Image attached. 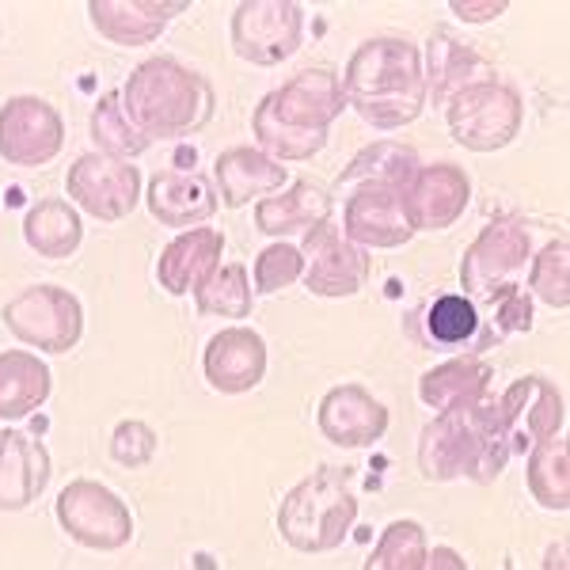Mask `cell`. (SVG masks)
<instances>
[{
	"mask_svg": "<svg viewBox=\"0 0 570 570\" xmlns=\"http://www.w3.org/2000/svg\"><path fill=\"white\" fill-rule=\"evenodd\" d=\"M338 85L346 107H354L376 130H400L426 110L422 50L400 35H376L357 46Z\"/></svg>",
	"mask_w": 570,
	"mask_h": 570,
	"instance_id": "6da1fadb",
	"label": "cell"
},
{
	"mask_svg": "<svg viewBox=\"0 0 570 570\" xmlns=\"http://www.w3.org/2000/svg\"><path fill=\"white\" fill-rule=\"evenodd\" d=\"M346 110L335 69H301L255 104L252 130L271 160H312L324 153L331 126Z\"/></svg>",
	"mask_w": 570,
	"mask_h": 570,
	"instance_id": "7a4b0ae2",
	"label": "cell"
},
{
	"mask_svg": "<svg viewBox=\"0 0 570 570\" xmlns=\"http://www.w3.org/2000/svg\"><path fill=\"white\" fill-rule=\"evenodd\" d=\"M513 461L510 430L499 400H480L472 407L445 411L419 434V472L430 483H494Z\"/></svg>",
	"mask_w": 570,
	"mask_h": 570,
	"instance_id": "3957f363",
	"label": "cell"
},
{
	"mask_svg": "<svg viewBox=\"0 0 570 570\" xmlns=\"http://www.w3.org/2000/svg\"><path fill=\"white\" fill-rule=\"evenodd\" d=\"M122 107L149 145L183 141L209 126L217 110L209 80L171 53L145 58L122 85Z\"/></svg>",
	"mask_w": 570,
	"mask_h": 570,
	"instance_id": "277c9868",
	"label": "cell"
},
{
	"mask_svg": "<svg viewBox=\"0 0 570 570\" xmlns=\"http://www.w3.org/2000/svg\"><path fill=\"white\" fill-rule=\"evenodd\" d=\"M357 521V494L351 468H316L285 491L278 505L282 540L301 556H327L343 548Z\"/></svg>",
	"mask_w": 570,
	"mask_h": 570,
	"instance_id": "5b68a950",
	"label": "cell"
},
{
	"mask_svg": "<svg viewBox=\"0 0 570 570\" xmlns=\"http://www.w3.org/2000/svg\"><path fill=\"white\" fill-rule=\"evenodd\" d=\"M532 225L521 214H502L487 220L461 259V289L464 297L487 301L502 289L521 285L532 259Z\"/></svg>",
	"mask_w": 570,
	"mask_h": 570,
	"instance_id": "8992f818",
	"label": "cell"
},
{
	"mask_svg": "<svg viewBox=\"0 0 570 570\" xmlns=\"http://www.w3.org/2000/svg\"><path fill=\"white\" fill-rule=\"evenodd\" d=\"M445 118L449 137L468 153H499L518 141L525 126V99L502 80H487V85L456 91L445 107Z\"/></svg>",
	"mask_w": 570,
	"mask_h": 570,
	"instance_id": "52a82bcc",
	"label": "cell"
},
{
	"mask_svg": "<svg viewBox=\"0 0 570 570\" xmlns=\"http://www.w3.org/2000/svg\"><path fill=\"white\" fill-rule=\"evenodd\" d=\"M12 338L39 354H69L85 338V305L61 285H31L0 312Z\"/></svg>",
	"mask_w": 570,
	"mask_h": 570,
	"instance_id": "ba28073f",
	"label": "cell"
},
{
	"mask_svg": "<svg viewBox=\"0 0 570 570\" xmlns=\"http://www.w3.org/2000/svg\"><path fill=\"white\" fill-rule=\"evenodd\" d=\"M61 532L88 551H122L134 540V513L99 480H69L53 502Z\"/></svg>",
	"mask_w": 570,
	"mask_h": 570,
	"instance_id": "9c48e42d",
	"label": "cell"
},
{
	"mask_svg": "<svg viewBox=\"0 0 570 570\" xmlns=\"http://www.w3.org/2000/svg\"><path fill=\"white\" fill-rule=\"evenodd\" d=\"M236 58L259 69L282 66L305 42V8L297 0H244L228 20Z\"/></svg>",
	"mask_w": 570,
	"mask_h": 570,
	"instance_id": "30bf717a",
	"label": "cell"
},
{
	"mask_svg": "<svg viewBox=\"0 0 570 570\" xmlns=\"http://www.w3.org/2000/svg\"><path fill=\"white\" fill-rule=\"evenodd\" d=\"M69 198L77 214H88L104 225H118L137 209L145 190V176L137 164H122L110 160V156L99 153H85L69 164L66 176Z\"/></svg>",
	"mask_w": 570,
	"mask_h": 570,
	"instance_id": "8fae6325",
	"label": "cell"
},
{
	"mask_svg": "<svg viewBox=\"0 0 570 570\" xmlns=\"http://www.w3.org/2000/svg\"><path fill=\"white\" fill-rule=\"evenodd\" d=\"M66 149L61 110L39 96H12L0 107V160L12 168H46Z\"/></svg>",
	"mask_w": 570,
	"mask_h": 570,
	"instance_id": "7c38bea8",
	"label": "cell"
},
{
	"mask_svg": "<svg viewBox=\"0 0 570 570\" xmlns=\"http://www.w3.org/2000/svg\"><path fill=\"white\" fill-rule=\"evenodd\" d=\"M472 202V179L449 160L419 164L415 176L400 187V206L411 233H445L464 217Z\"/></svg>",
	"mask_w": 570,
	"mask_h": 570,
	"instance_id": "4fadbf2b",
	"label": "cell"
},
{
	"mask_svg": "<svg viewBox=\"0 0 570 570\" xmlns=\"http://www.w3.org/2000/svg\"><path fill=\"white\" fill-rule=\"evenodd\" d=\"M301 255H305V274H301V282H305V289L312 297H327V301L354 297V293L365 289V282H370V274H373L370 252L354 247L331 220L312 228L305 236Z\"/></svg>",
	"mask_w": 570,
	"mask_h": 570,
	"instance_id": "5bb4252c",
	"label": "cell"
},
{
	"mask_svg": "<svg viewBox=\"0 0 570 570\" xmlns=\"http://www.w3.org/2000/svg\"><path fill=\"white\" fill-rule=\"evenodd\" d=\"M407 327L422 346L453 351L456 357H480L487 346H499V335L487 324L483 308L464 293H441V297L419 305Z\"/></svg>",
	"mask_w": 570,
	"mask_h": 570,
	"instance_id": "9a60e30c",
	"label": "cell"
},
{
	"mask_svg": "<svg viewBox=\"0 0 570 570\" xmlns=\"http://www.w3.org/2000/svg\"><path fill=\"white\" fill-rule=\"evenodd\" d=\"M499 407L510 430L513 453H529V449L544 445V441L563 434L567 422V400L548 376H521L499 395Z\"/></svg>",
	"mask_w": 570,
	"mask_h": 570,
	"instance_id": "2e32d148",
	"label": "cell"
},
{
	"mask_svg": "<svg viewBox=\"0 0 570 570\" xmlns=\"http://www.w3.org/2000/svg\"><path fill=\"white\" fill-rule=\"evenodd\" d=\"M389 407L362 384H335L316 407V426L338 449H370L389 434Z\"/></svg>",
	"mask_w": 570,
	"mask_h": 570,
	"instance_id": "e0dca14e",
	"label": "cell"
},
{
	"mask_svg": "<svg viewBox=\"0 0 570 570\" xmlns=\"http://www.w3.org/2000/svg\"><path fill=\"white\" fill-rule=\"evenodd\" d=\"M50 475L53 461L39 434L16 426L0 430V513H20L39 502Z\"/></svg>",
	"mask_w": 570,
	"mask_h": 570,
	"instance_id": "ac0fdd59",
	"label": "cell"
},
{
	"mask_svg": "<svg viewBox=\"0 0 570 570\" xmlns=\"http://www.w3.org/2000/svg\"><path fill=\"white\" fill-rule=\"evenodd\" d=\"M343 236L362 252H395L411 240L400 187H354L343 206Z\"/></svg>",
	"mask_w": 570,
	"mask_h": 570,
	"instance_id": "d6986e66",
	"label": "cell"
},
{
	"mask_svg": "<svg viewBox=\"0 0 570 570\" xmlns=\"http://www.w3.org/2000/svg\"><path fill=\"white\" fill-rule=\"evenodd\" d=\"M206 384L220 395H244L259 389L266 376V343L255 327H225L202 354Z\"/></svg>",
	"mask_w": 570,
	"mask_h": 570,
	"instance_id": "ffe728a7",
	"label": "cell"
},
{
	"mask_svg": "<svg viewBox=\"0 0 570 570\" xmlns=\"http://www.w3.org/2000/svg\"><path fill=\"white\" fill-rule=\"evenodd\" d=\"M190 8V0H88V20L107 42L137 50L164 35L176 16Z\"/></svg>",
	"mask_w": 570,
	"mask_h": 570,
	"instance_id": "44dd1931",
	"label": "cell"
},
{
	"mask_svg": "<svg viewBox=\"0 0 570 570\" xmlns=\"http://www.w3.org/2000/svg\"><path fill=\"white\" fill-rule=\"evenodd\" d=\"M145 202L164 228H179V233L202 228L217 214V190L202 171H156L145 187Z\"/></svg>",
	"mask_w": 570,
	"mask_h": 570,
	"instance_id": "7402d4cb",
	"label": "cell"
},
{
	"mask_svg": "<svg viewBox=\"0 0 570 570\" xmlns=\"http://www.w3.org/2000/svg\"><path fill=\"white\" fill-rule=\"evenodd\" d=\"M214 183L220 206L240 209L247 202H263L289 187V171H285V164L271 160V156L252 149V145H236V149H225L217 156Z\"/></svg>",
	"mask_w": 570,
	"mask_h": 570,
	"instance_id": "603a6c76",
	"label": "cell"
},
{
	"mask_svg": "<svg viewBox=\"0 0 570 570\" xmlns=\"http://www.w3.org/2000/svg\"><path fill=\"white\" fill-rule=\"evenodd\" d=\"M335 214V198L327 187H320L316 179H289V187L278 195L255 202V228L263 236L285 240L293 233H312V228L327 225Z\"/></svg>",
	"mask_w": 570,
	"mask_h": 570,
	"instance_id": "cb8c5ba5",
	"label": "cell"
},
{
	"mask_svg": "<svg viewBox=\"0 0 570 570\" xmlns=\"http://www.w3.org/2000/svg\"><path fill=\"white\" fill-rule=\"evenodd\" d=\"M220 252H225V233H217L214 225L179 233L156 259V282L171 297H187L220 266Z\"/></svg>",
	"mask_w": 570,
	"mask_h": 570,
	"instance_id": "d4e9b609",
	"label": "cell"
},
{
	"mask_svg": "<svg viewBox=\"0 0 570 570\" xmlns=\"http://www.w3.org/2000/svg\"><path fill=\"white\" fill-rule=\"evenodd\" d=\"M422 77H426V104H449L456 91L487 85V80H499L494 77V66L475 53L472 46L456 42L453 35L438 31L434 39L426 46V58H422Z\"/></svg>",
	"mask_w": 570,
	"mask_h": 570,
	"instance_id": "484cf974",
	"label": "cell"
},
{
	"mask_svg": "<svg viewBox=\"0 0 570 570\" xmlns=\"http://www.w3.org/2000/svg\"><path fill=\"white\" fill-rule=\"evenodd\" d=\"M494 370L483 357H449V362L434 365L419 376V400L430 411L445 415V411H461L472 407L491 395Z\"/></svg>",
	"mask_w": 570,
	"mask_h": 570,
	"instance_id": "4316f807",
	"label": "cell"
},
{
	"mask_svg": "<svg viewBox=\"0 0 570 570\" xmlns=\"http://www.w3.org/2000/svg\"><path fill=\"white\" fill-rule=\"evenodd\" d=\"M53 392L50 365L31 351L0 354V422H23L46 407Z\"/></svg>",
	"mask_w": 570,
	"mask_h": 570,
	"instance_id": "83f0119b",
	"label": "cell"
},
{
	"mask_svg": "<svg viewBox=\"0 0 570 570\" xmlns=\"http://www.w3.org/2000/svg\"><path fill=\"white\" fill-rule=\"evenodd\" d=\"M23 240L42 259H72L85 244V217L66 198H42L23 214Z\"/></svg>",
	"mask_w": 570,
	"mask_h": 570,
	"instance_id": "f1b7e54d",
	"label": "cell"
},
{
	"mask_svg": "<svg viewBox=\"0 0 570 570\" xmlns=\"http://www.w3.org/2000/svg\"><path fill=\"white\" fill-rule=\"evenodd\" d=\"M419 168L415 145L373 141L338 171V187H403Z\"/></svg>",
	"mask_w": 570,
	"mask_h": 570,
	"instance_id": "f546056e",
	"label": "cell"
},
{
	"mask_svg": "<svg viewBox=\"0 0 570 570\" xmlns=\"http://www.w3.org/2000/svg\"><path fill=\"white\" fill-rule=\"evenodd\" d=\"M525 483L537 505L551 513L570 510V441L567 434L544 441L525 453Z\"/></svg>",
	"mask_w": 570,
	"mask_h": 570,
	"instance_id": "4dcf8cb0",
	"label": "cell"
},
{
	"mask_svg": "<svg viewBox=\"0 0 570 570\" xmlns=\"http://www.w3.org/2000/svg\"><path fill=\"white\" fill-rule=\"evenodd\" d=\"M88 134L96 141L99 156H110V160H122V164H134L137 156H145V149H149V141H145L141 130L126 115L118 91H107V96L96 99L88 118Z\"/></svg>",
	"mask_w": 570,
	"mask_h": 570,
	"instance_id": "1f68e13d",
	"label": "cell"
},
{
	"mask_svg": "<svg viewBox=\"0 0 570 570\" xmlns=\"http://www.w3.org/2000/svg\"><path fill=\"white\" fill-rule=\"evenodd\" d=\"M195 305L202 316L220 320H247L255 308L252 278H247L244 263H220L214 274L195 289Z\"/></svg>",
	"mask_w": 570,
	"mask_h": 570,
	"instance_id": "d6a6232c",
	"label": "cell"
},
{
	"mask_svg": "<svg viewBox=\"0 0 570 570\" xmlns=\"http://www.w3.org/2000/svg\"><path fill=\"white\" fill-rule=\"evenodd\" d=\"M525 285L532 301H544L548 308L567 312L570 308V244L567 236L544 244L540 252H532Z\"/></svg>",
	"mask_w": 570,
	"mask_h": 570,
	"instance_id": "836d02e7",
	"label": "cell"
},
{
	"mask_svg": "<svg viewBox=\"0 0 570 570\" xmlns=\"http://www.w3.org/2000/svg\"><path fill=\"white\" fill-rule=\"evenodd\" d=\"M426 551H430L426 529L411 518H400L376 537V544L370 556H365L362 570H422Z\"/></svg>",
	"mask_w": 570,
	"mask_h": 570,
	"instance_id": "e575fe53",
	"label": "cell"
},
{
	"mask_svg": "<svg viewBox=\"0 0 570 570\" xmlns=\"http://www.w3.org/2000/svg\"><path fill=\"white\" fill-rule=\"evenodd\" d=\"M301 274H305V255H301V247L274 240L255 255V266L247 278H252V293L274 297V293L289 289L293 282H301Z\"/></svg>",
	"mask_w": 570,
	"mask_h": 570,
	"instance_id": "d590c367",
	"label": "cell"
},
{
	"mask_svg": "<svg viewBox=\"0 0 570 570\" xmlns=\"http://www.w3.org/2000/svg\"><path fill=\"white\" fill-rule=\"evenodd\" d=\"M156 430L141 419H122L110 434V461L122 468H145L156 456Z\"/></svg>",
	"mask_w": 570,
	"mask_h": 570,
	"instance_id": "8d00e7d4",
	"label": "cell"
},
{
	"mask_svg": "<svg viewBox=\"0 0 570 570\" xmlns=\"http://www.w3.org/2000/svg\"><path fill=\"white\" fill-rule=\"evenodd\" d=\"M505 8H510V0H449V12L461 23H491L505 16Z\"/></svg>",
	"mask_w": 570,
	"mask_h": 570,
	"instance_id": "74e56055",
	"label": "cell"
},
{
	"mask_svg": "<svg viewBox=\"0 0 570 570\" xmlns=\"http://www.w3.org/2000/svg\"><path fill=\"white\" fill-rule=\"evenodd\" d=\"M422 570H468V563H464V556L456 548L438 544V548L426 551V563H422Z\"/></svg>",
	"mask_w": 570,
	"mask_h": 570,
	"instance_id": "f35d334b",
	"label": "cell"
}]
</instances>
